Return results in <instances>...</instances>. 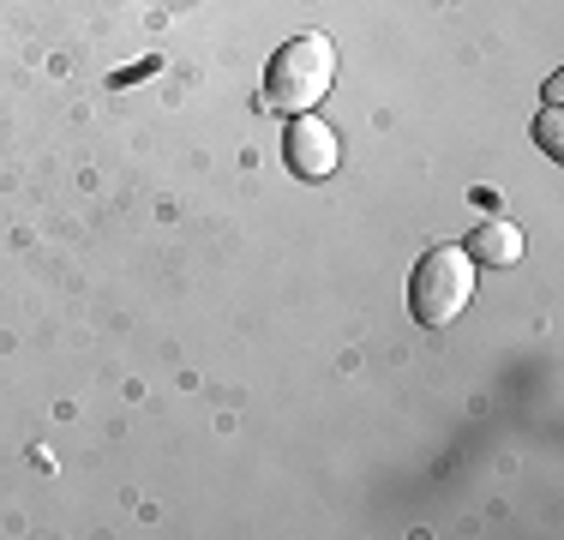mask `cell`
<instances>
[{
    "instance_id": "obj_5",
    "label": "cell",
    "mask_w": 564,
    "mask_h": 540,
    "mask_svg": "<svg viewBox=\"0 0 564 540\" xmlns=\"http://www.w3.org/2000/svg\"><path fill=\"white\" fill-rule=\"evenodd\" d=\"M534 139H541L546 156H564V115H558V102L541 108V120H534Z\"/></svg>"
},
{
    "instance_id": "obj_2",
    "label": "cell",
    "mask_w": 564,
    "mask_h": 540,
    "mask_svg": "<svg viewBox=\"0 0 564 540\" xmlns=\"http://www.w3.org/2000/svg\"><path fill=\"white\" fill-rule=\"evenodd\" d=\"M468 301H475V259H468L463 247H433L421 264H414V277H409V313H414V324L445 331L451 318L468 313Z\"/></svg>"
},
{
    "instance_id": "obj_3",
    "label": "cell",
    "mask_w": 564,
    "mask_h": 540,
    "mask_svg": "<svg viewBox=\"0 0 564 540\" xmlns=\"http://www.w3.org/2000/svg\"><path fill=\"white\" fill-rule=\"evenodd\" d=\"M282 156H289V169L301 174V181H325V174H337V132L325 127L318 115H294L289 120V139H282Z\"/></svg>"
},
{
    "instance_id": "obj_1",
    "label": "cell",
    "mask_w": 564,
    "mask_h": 540,
    "mask_svg": "<svg viewBox=\"0 0 564 540\" xmlns=\"http://www.w3.org/2000/svg\"><path fill=\"white\" fill-rule=\"evenodd\" d=\"M337 85V48L325 36H289L264 66V102L282 115H313Z\"/></svg>"
},
{
    "instance_id": "obj_4",
    "label": "cell",
    "mask_w": 564,
    "mask_h": 540,
    "mask_svg": "<svg viewBox=\"0 0 564 540\" xmlns=\"http://www.w3.org/2000/svg\"><path fill=\"white\" fill-rule=\"evenodd\" d=\"M468 259L475 264H492V270H505V264H517L522 259V235L510 223H480L475 235H468Z\"/></svg>"
}]
</instances>
